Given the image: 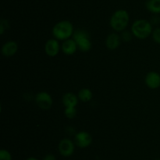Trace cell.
<instances>
[{
  "label": "cell",
  "instance_id": "1",
  "mask_svg": "<svg viewBox=\"0 0 160 160\" xmlns=\"http://www.w3.org/2000/svg\"><path fill=\"white\" fill-rule=\"evenodd\" d=\"M130 20L129 13L125 9H118L115 11L110 17L109 24L117 32L123 31L128 27Z\"/></svg>",
  "mask_w": 160,
  "mask_h": 160
},
{
  "label": "cell",
  "instance_id": "2",
  "mask_svg": "<svg viewBox=\"0 0 160 160\" xmlns=\"http://www.w3.org/2000/svg\"><path fill=\"white\" fill-rule=\"evenodd\" d=\"M73 26L69 20H61L56 23L52 28V35L58 40H67L73 34Z\"/></svg>",
  "mask_w": 160,
  "mask_h": 160
},
{
  "label": "cell",
  "instance_id": "3",
  "mask_svg": "<svg viewBox=\"0 0 160 160\" xmlns=\"http://www.w3.org/2000/svg\"><path fill=\"white\" fill-rule=\"evenodd\" d=\"M152 25L151 22L144 19L135 20L131 26L133 35L140 39H147L152 33Z\"/></svg>",
  "mask_w": 160,
  "mask_h": 160
},
{
  "label": "cell",
  "instance_id": "4",
  "mask_svg": "<svg viewBox=\"0 0 160 160\" xmlns=\"http://www.w3.org/2000/svg\"><path fill=\"white\" fill-rule=\"evenodd\" d=\"M72 37L76 42L78 50L82 52H88L91 50L92 42L87 31L81 29L74 30Z\"/></svg>",
  "mask_w": 160,
  "mask_h": 160
},
{
  "label": "cell",
  "instance_id": "5",
  "mask_svg": "<svg viewBox=\"0 0 160 160\" xmlns=\"http://www.w3.org/2000/svg\"><path fill=\"white\" fill-rule=\"evenodd\" d=\"M34 100L38 107H39L42 110L49 109L52 105V99L51 95L45 91L38 93L36 94Z\"/></svg>",
  "mask_w": 160,
  "mask_h": 160
},
{
  "label": "cell",
  "instance_id": "6",
  "mask_svg": "<svg viewBox=\"0 0 160 160\" xmlns=\"http://www.w3.org/2000/svg\"><path fill=\"white\" fill-rule=\"evenodd\" d=\"M74 144L81 148H85L91 145L92 142V136L90 133L85 131H81L74 136Z\"/></svg>",
  "mask_w": 160,
  "mask_h": 160
},
{
  "label": "cell",
  "instance_id": "7",
  "mask_svg": "<svg viewBox=\"0 0 160 160\" xmlns=\"http://www.w3.org/2000/svg\"><path fill=\"white\" fill-rule=\"evenodd\" d=\"M74 142L68 138L61 140L59 144V152L64 157H69L74 152Z\"/></svg>",
  "mask_w": 160,
  "mask_h": 160
},
{
  "label": "cell",
  "instance_id": "8",
  "mask_svg": "<svg viewBox=\"0 0 160 160\" xmlns=\"http://www.w3.org/2000/svg\"><path fill=\"white\" fill-rule=\"evenodd\" d=\"M60 46L59 42L56 39H48L45 45V51L48 56H56L59 53Z\"/></svg>",
  "mask_w": 160,
  "mask_h": 160
},
{
  "label": "cell",
  "instance_id": "9",
  "mask_svg": "<svg viewBox=\"0 0 160 160\" xmlns=\"http://www.w3.org/2000/svg\"><path fill=\"white\" fill-rule=\"evenodd\" d=\"M145 84L148 88L156 89L160 86V75L156 72H150L145 76Z\"/></svg>",
  "mask_w": 160,
  "mask_h": 160
},
{
  "label": "cell",
  "instance_id": "10",
  "mask_svg": "<svg viewBox=\"0 0 160 160\" xmlns=\"http://www.w3.org/2000/svg\"><path fill=\"white\" fill-rule=\"evenodd\" d=\"M18 50V45L15 41H8L2 46V53L4 56L9 57L15 54Z\"/></svg>",
  "mask_w": 160,
  "mask_h": 160
},
{
  "label": "cell",
  "instance_id": "11",
  "mask_svg": "<svg viewBox=\"0 0 160 160\" xmlns=\"http://www.w3.org/2000/svg\"><path fill=\"white\" fill-rule=\"evenodd\" d=\"M121 42V37L117 33H111L106 37V45L109 50H114L119 47Z\"/></svg>",
  "mask_w": 160,
  "mask_h": 160
},
{
  "label": "cell",
  "instance_id": "12",
  "mask_svg": "<svg viewBox=\"0 0 160 160\" xmlns=\"http://www.w3.org/2000/svg\"><path fill=\"white\" fill-rule=\"evenodd\" d=\"M62 52L67 55H72L78 50V45L73 39H68L64 40L61 45Z\"/></svg>",
  "mask_w": 160,
  "mask_h": 160
},
{
  "label": "cell",
  "instance_id": "13",
  "mask_svg": "<svg viewBox=\"0 0 160 160\" xmlns=\"http://www.w3.org/2000/svg\"><path fill=\"white\" fill-rule=\"evenodd\" d=\"M62 104L66 108L69 107H76L78 103V97H77L73 93H66L62 98Z\"/></svg>",
  "mask_w": 160,
  "mask_h": 160
},
{
  "label": "cell",
  "instance_id": "14",
  "mask_svg": "<svg viewBox=\"0 0 160 160\" xmlns=\"http://www.w3.org/2000/svg\"><path fill=\"white\" fill-rule=\"evenodd\" d=\"M147 10L154 14L160 13V0H147L145 2Z\"/></svg>",
  "mask_w": 160,
  "mask_h": 160
},
{
  "label": "cell",
  "instance_id": "15",
  "mask_svg": "<svg viewBox=\"0 0 160 160\" xmlns=\"http://www.w3.org/2000/svg\"><path fill=\"white\" fill-rule=\"evenodd\" d=\"M78 99L81 100L83 102H88L90 101L93 97V93L91 91V89H87V88H84L81 89V90L78 92Z\"/></svg>",
  "mask_w": 160,
  "mask_h": 160
},
{
  "label": "cell",
  "instance_id": "16",
  "mask_svg": "<svg viewBox=\"0 0 160 160\" xmlns=\"http://www.w3.org/2000/svg\"><path fill=\"white\" fill-rule=\"evenodd\" d=\"M64 114L67 116L68 119H73L77 115V110L75 107H69V108H66L65 111H64Z\"/></svg>",
  "mask_w": 160,
  "mask_h": 160
},
{
  "label": "cell",
  "instance_id": "17",
  "mask_svg": "<svg viewBox=\"0 0 160 160\" xmlns=\"http://www.w3.org/2000/svg\"><path fill=\"white\" fill-rule=\"evenodd\" d=\"M0 160H12V155L10 152L6 149H1L0 151Z\"/></svg>",
  "mask_w": 160,
  "mask_h": 160
},
{
  "label": "cell",
  "instance_id": "18",
  "mask_svg": "<svg viewBox=\"0 0 160 160\" xmlns=\"http://www.w3.org/2000/svg\"><path fill=\"white\" fill-rule=\"evenodd\" d=\"M152 35V39L155 42L160 45V28H156V29L153 30Z\"/></svg>",
  "mask_w": 160,
  "mask_h": 160
},
{
  "label": "cell",
  "instance_id": "19",
  "mask_svg": "<svg viewBox=\"0 0 160 160\" xmlns=\"http://www.w3.org/2000/svg\"><path fill=\"white\" fill-rule=\"evenodd\" d=\"M8 27H9V24H8L7 20L2 19L1 23H0V34L2 35L5 30L7 29Z\"/></svg>",
  "mask_w": 160,
  "mask_h": 160
},
{
  "label": "cell",
  "instance_id": "20",
  "mask_svg": "<svg viewBox=\"0 0 160 160\" xmlns=\"http://www.w3.org/2000/svg\"><path fill=\"white\" fill-rule=\"evenodd\" d=\"M120 37H121L122 40H123L124 42H129V41H131V34L129 32V31H123V33H122V35Z\"/></svg>",
  "mask_w": 160,
  "mask_h": 160
},
{
  "label": "cell",
  "instance_id": "21",
  "mask_svg": "<svg viewBox=\"0 0 160 160\" xmlns=\"http://www.w3.org/2000/svg\"><path fill=\"white\" fill-rule=\"evenodd\" d=\"M157 15L158 14H156V16L152 17L151 20V24H158L160 23V17Z\"/></svg>",
  "mask_w": 160,
  "mask_h": 160
},
{
  "label": "cell",
  "instance_id": "22",
  "mask_svg": "<svg viewBox=\"0 0 160 160\" xmlns=\"http://www.w3.org/2000/svg\"><path fill=\"white\" fill-rule=\"evenodd\" d=\"M42 160H56V158L55 155H52V154H48V155H46L44 157Z\"/></svg>",
  "mask_w": 160,
  "mask_h": 160
},
{
  "label": "cell",
  "instance_id": "23",
  "mask_svg": "<svg viewBox=\"0 0 160 160\" xmlns=\"http://www.w3.org/2000/svg\"><path fill=\"white\" fill-rule=\"evenodd\" d=\"M26 160H38V159H37V158H34V157H30V158H27Z\"/></svg>",
  "mask_w": 160,
  "mask_h": 160
},
{
  "label": "cell",
  "instance_id": "24",
  "mask_svg": "<svg viewBox=\"0 0 160 160\" xmlns=\"http://www.w3.org/2000/svg\"><path fill=\"white\" fill-rule=\"evenodd\" d=\"M156 160H160V159H159H159H156Z\"/></svg>",
  "mask_w": 160,
  "mask_h": 160
}]
</instances>
